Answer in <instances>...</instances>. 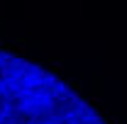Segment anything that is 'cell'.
Segmentation results:
<instances>
[{
    "mask_svg": "<svg viewBox=\"0 0 127 124\" xmlns=\"http://www.w3.org/2000/svg\"><path fill=\"white\" fill-rule=\"evenodd\" d=\"M0 124H105V119L44 66L0 49Z\"/></svg>",
    "mask_w": 127,
    "mask_h": 124,
    "instance_id": "6da1fadb",
    "label": "cell"
}]
</instances>
